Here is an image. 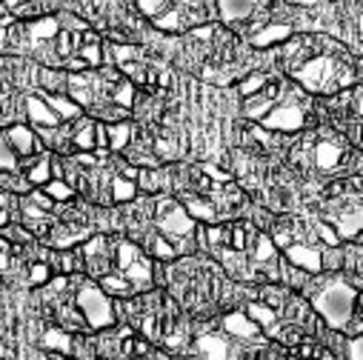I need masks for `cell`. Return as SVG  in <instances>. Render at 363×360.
<instances>
[{"label":"cell","instance_id":"obj_35","mask_svg":"<svg viewBox=\"0 0 363 360\" xmlns=\"http://www.w3.org/2000/svg\"><path fill=\"white\" fill-rule=\"evenodd\" d=\"M315 232L320 235V240H323L326 246H337V240H340L337 232H335L329 223H323V220H315Z\"/></svg>","mask_w":363,"mask_h":360},{"label":"cell","instance_id":"obj_32","mask_svg":"<svg viewBox=\"0 0 363 360\" xmlns=\"http://www.w3.org/2000/svg\"><path fill=\"white\" fill-rule=\"evenodd\" d=\"M57 21H60V26H63L66 32H72V35H86V32H89L86 21H80V18H77V15H72V12H60V15H57Z\"/></svg>","mask_w":363,"mask_h":360},{"label":"cell","instance_id":"obj_39","mask_svg":"<svg viewBox=\"0 0 363 360\" xmlns=\"http://www.w3.org/2000/svg\"><path fill=\"white\" fill-rule=\"evenodd\" d=\"M346 354L352 360H363V334H354L349 343H346Z\"/></svg>","mask_w":363,"mask_h":360},{"label":"cell","instance_id":"obj_26","mask_svg":"<svg viewBox=\"0 0 363 360\" xmlns=\"http://www.w3.org/2000/svg\"><path fill=\"white\" fill-rule=\"evenodd\" d=\"M146 240H149V252H152L155 257H160V260H172V257H177V249H174L160 232H149Z\"/></svg>","mask_w":363,"mask_h":360},{"label":"cell","instance_id":"obj_3","mask_svg":"<svg viewBox=\"0 0 363 360\" xmlns=\"http://www.w3.org/2000/svg\"><path fill=\"white\" fill-rule=\"evenodd\" d=\"M152 220L157 226V232L177 249V254L192 252V237H198V223L195 218L186 212V206H180L172 198H160L155 203Z\"/></svg>","mask_w":363,"mask_h":360},{"label":"cell","instance_id":"obj_6","mask_svg":"<svg viewBox=\"0 0 363 360\" xmlns=\"http://www.w3.org/2000/svg\"><path fill=\"white\" fill-rule=\"evenodd\" d=\"M326 223L343 240H354L363 232V198L360 195H340L326 203Z\"/></svg>","mask_w":363,"mask_h":360},{"label":"cell","instance_id":"obj_29","mask_svg":"<svg viewBox=\"0 0 363 360\" xmlns=\"http://www.w3.org/2000/svg\"><path fill=\"white\" fill-rule=\"evenodd\" d=\"M269 74L266 72H255V74H249L243 83H240V92H243V98H255L257 92H263V89L269 86Z\"/></svg>","mask_w":363,"mask_h":360},{"label":"cell","instance_id":"obj_15","mask_svg":"<svg viewBox=\"0 0 363 360\" xmlns=\"http://www.w3.org/2000/svg\"><path fill=\"white\" fill-rule=\"evenodd\" d=\"M223 332L232 334L235 340H257L260 337V326L246 315V312H232L223 317Z\"/></svg>","mask_w":363,"mask_h":360},{"label":"cell","instance_id":"obj_31","mask_svg":"<svg viewBox=\"0 0 363 360\" xmlns=\"http://www.w3.org/2000/svg\"><path fill=\"white\" fill-rule=\"evenodd\" d=\"M49 275H52V269L49 263H32L29 266V286H46L49 283Z\"/></svg>","mask_w":363,"mask_h":360},{"label":"cell","instance_id":"obj_24","mask_svg":"<svg viewBox=\"0 0 363 360\" xmlns=\"http://www.w3.org/2000/svg\"><path fill=\"white\" fill-rule=\"evenodd\" d=\"M106 135H109V149L112 152H123L132 140H135V126L132 123H109L106 126Z\"/></svg>","mask_w":363,"mask_h":360},{"label":"cell","instance_id":"obj_18","mask_svg":"<svg viewBox=\"0 0 363 360\" xmlns=\"http://www.w3.org/2000/svg\"><path fill=\"white\" fill-rule=\"evenodd\" d=\"M40 346L49 349L52 354H74V337L69 329H46L40 337Z\"/></svg>","mask_w":363,"mask_h":360},{"label":"cell","instance_id":"obj_40","mask_svg":"<svg viewBox=\"0 0 363 360\" xmlns=\"http://www.w3.org/2000/svg\"><path fill=\"white\" fill-rule=\"evenodd\" d=\"M203 171H206L212 180H218V184H223V186L229 184V174H223V171H220V169H215V166H203Z\"/></svg>","mask_w":363,"mask_h":360},{"label":"cell","instance_id":"obj_10","mask_svg":"<svg viewBox=\"0 0 363 360\" xmlns=\"http://www.w3.org/2000/svg\"><path fill=\"white\" fill-rule=\"evenodd\" d=\"M232 340H235L232 334L209 332V334H201L195 340V349H198V354L203 360H235V354H243V360H249V351L238 349Z\"/></svg>","mask_w":363,"mask_h":360},{"label":"cell","instance_id":"obj_1","mask_svg":"<svg viewBox=\"0 0 363 360\" xmlns=\"http://www.w3.org/2000/svg\"><path fill=\"white\" fill-rule=\"evenodd\" d=\"M306 298H309L312 309L332 329H340V332L352 329L360 289L346 275H337V272L335 275H315L306 283Z\"/></svg>","mask_w":363,"mask_h":360},{"label":"cell","instance_id":"obj_36","mask_svg":"<svg viewBox=\"0 0 363 360\" xmlns=\"http://www.w3.org/2000/svg\"><path fill=\"white\" fill-rule=\"evenodd\" d=\"M26 198H29L35 206H40L43 212H52V209H55V201H52V198H49L43 189H35V192H32V195H26Z\"/></svg>","mask_w":363,"mask_h":360},{"label":"cell","instance_id":"obj_8","mask_svg":"<svg viewBox=\"0 0 363 360\" xmlns=\"http://www.w3.org/2000/svg\"><path fill=\"white\" fill-rule=\"evenodd\" d=\"M306 154H309V160H312V166L315 169H320V171H335V169H340L343 163H346V143L340 140V137H335V135H323V137H309V143H306Z\"/></svg>","mask_w":363,"mask_h":360},{"label":"cell","instance_id":"obj_38","mask_svg":"<svg viewBox=\"0 0 363 360\" xmlns=\"http://www.w3.org/2000/svg\"><path fill=\"white\" fill-rule=\"evenodd\" d=\"M349 334H363V289H360V298H357V309H354V320H352Z\"/></svg>","mask_w":363,"mask_h":360},{"label":"cell","instance_id":"obj_33","mask_svg":"<svg viewBox=\"0 0 363 360\" xmlns=\"http://www.w3.org/2000/svg\"><path fill=\"white\" fill-rule=\"evenodd\" d=\"M340 101H343V103L349 106V112L363 123V89H360V86H357V89H352V92H349V95H343Z\"/></svg>","mask_w":363,"mask_h":360},{"label":"cell","instance_id":"obj_37","mask_svg":"<svg viewBox=\"0 0 363 360\" xmlns=\"http://www.w3.org/2000/svg\"><path fill=\"white\" fill-rule=\"evenodd\" d=\"M340 249H335V246H326L323 249V269H337L340 266Z\"/></svg>","mask_w":363,"mask_h":360},{"label":"cell","instance_id":"obj_14","mask_svg":"<svg viewBox=\"0 0 363 360\" xmlns=\"http://www.w3.org/2000/svg\"><path fill=\"white\" fill-rule=\"evenodd\" d=\"M21 171L29 177V184L38 189V186H49L52 184V174H55V166H52V157L49 154H35V157H26L21 163Z\"/></svg>","mask_w":363,"mask_h":360},{"label":"cell","instance_id":"obj_20","mask_svg":"<svg viewBox=\"0 0 363 360\" xmlns=\"http://www.w3.org/2000/svg\"><path fill=\"white\" fill-rule=\"evenodd\" d=\"M184 206H186V212H189L195 220H203V223H209V226H215L218 218H220L218 206H215L209 198H201V195H189Z\"/></svg>","mask_w":363,"mask_h":360},{"label":"cell","instance_id":"obj_9","mask_svg":"<svg viewBox=\"0 0 363 360\" xmlns=\"http://www.w3.org/2000/svg\"><path fill=\"white\" fill-rule=\"evenodd\" d=\"M286 95H289V86H286L284 80H278V77H272L263 92H257L255 98H246L243 112H246V118H252V120H263Z\"/></svg>","mask_w":363,"mask_h":360},{"label":"cell","instance_id":"obj_7","mask_svg":"<svg viewBox=\"0 0 363 360\" xmlns=\"http://www.w3.org/2000/svg\"><path fill=\"white\" fill-rule=\"evenodd\" d=\"M292 92H295V89H292ZM292 92L260 120L266 129H275V132H301L306 126V106H303L301 95H292Z\"/></svg>","mask_w":363,"mask_h":360},{"label":"cell","instance_id":"obj_16","mask_svg":"<svg viewBox=\"0 0 363 360\" xmlns=\"http://www.w3.org/2000/svg\"><path fill=\"white\" fill-rule=\"evenodd\" d=\"M98 132H101V123L89 120V118H80L72 123V140H74V152H95L98 149Z\"/></svg>","mask_w":363,"mask_h":360},{"label":"cell","instance_id":"obj_17","mask_svg":"<svg viewBox=\"0 0 363 360\" xmlns=\"http://www.w3.org/2000/svg\"><path fill=\"white\" fill-rule=\"evenodd\" d=\"M246 315L260 326V329H266L272 337H275L278 332H281V315L275 312V309H272V306H266V303H249L246 306Z\"/></svg>","mask_w":363,"mask_h":360},{"label":"cell","instance_id":"obj_25","mask_svg":"<svg viewBox=\"0 0 363 360\" xmlns=\"http://www.w3.org/2000/svg\"><path fill=\"white\" fill-rule=\"evenodd\" d=\"M101 286H104V292H106L109 298H112V295H115V298H132V295L138 292L126 278H121V275H115V272L106 275V278L101 281Z\"/></svg>","mask_w":363,"mask_h":360},{"label":"cell","instance_id":"obj_12","mask_svg":"<svg viewBox=\"0 0 363 360\" xmlns=\"http://www.w3.org/2000/svg\"><path fill=\"white\" fill-rule=\"evenodd\" d=\"M26 118L32 120L35 129H57V126H63L57 112L38 92H26Z\"/></svg>","mask_w":363,"mask_h":360},{"label":"cell","instance_id":"obj_41","mask_svg":"<svg viewBox=\"0 0 363 360\" xmlns=\"http://www.w3.org/2000/svg\"><path fill=\"white\" fill-rule=\"evenodd\" d=\"M52 360H72L69 354H52Z\"/></svg>","mask_w":363,"mask_h":360},{"label":"cell","instance_id":"obj_2","mask_svg":"<svg viewBox=\"0 0 363 360\" xmlns=\"http://www.w3.org/2000/svg\"><path fill=\"white\" fill-rule=\"evenodd\" d=\"M318 43H320V38H318ZM292 77L312 95H335L354 80V69L343 55L326 52L323 46H318V52L303 66L292 69Z\"/></svg>","mask_w":363,"mask_h":360},{"label":"cell","instance_id":"obj_13","mask_svg":"<svg viewBox=\"0 0 363 360\" xmlns=\"http://www.w3.org/2000/svg\"><path fill=\"white\" fill-rule=\"evenodd\" d=\"M4 140L26 160V157H35L38 154V149H40V143H38V137H35V132L29 129V126H23V123H15V126H9L6 132H4Z\"/></svg>","mask_w":363,"mask_h":360},{"label":"cell","instance_id":"obj_34","mask_svg":"<svg viewBox=\"0 0 363 360\" xmlns=\"http://www.w3.org/2000/svg\"><path fill=\"white\" fill-rule=\"evenodd\" d=\"M169 6H172L169 0H140V6H138V9H140L143 15H149V18L155 21V18H157V15H163V12L169 9Z\"/></svg>","mask_w":363,"mask_h":360},{"label":"cell","instance_id":"obj_27","mask_svg":"<svg viewBox=\"0 0 363 360\" xmlns=\"http://www.w3.org/2000/svg\"><path fill=\"white\" fill-rule=\"evenodd\" d=\"M135 192H138V186H135V180H129V177H123V174H115L112 177V201H132L135 198Z\"/></svg>","mask_w":363,"mask_h":360},{"label":"cell","instance_id":"obj_4","mask_svg":"<svg viewBox=\"0 0 363 360\" xmlns=\"http://www.w3.org/2000/svg\"><path fill=\"white\" fill-rule=\"evenodd\" d=\"M74 298H77V309L80 315L86 317L89 329H109L115 323V306H112V298L104 292L101 283H92V281H74Z\"/></svg>","mask_w":363,"mask_h":360},{"label":"cell","instance_id":"obj_21","mask_svg":"<svg viewBox=\"0 0 363 360\" xmlns=\"http://www.w3.org/2000/svg\"><path fill=\"white\" fill-rule=\"evenodd\" d=\"M38 95H40V98H43V101L57 112V118H60V120H72V123H74V120H80V112H83V109H80L69 95H52V92H38Z\"/></svg>","mask_w":363,"mask_h":360},{"label":"cell","instance_id":"obj_19","mask_svg":"<svg viewBox=\"0 0 363 360\" xmlns=\"http://www.w3.org/2000/svg\"><path fill=\"white\" fill-rule=\"evenodd\" d=\"M289 35H292V26H289V23H266V26H260L249 40H252V46L263 49V46H275V43L286 40Z\"/></svg>","mask_w":363,"mask_h":360},{"label":"cell","instance_id":"obj_23","mask_svg":"<svg viewBox=\"0 0 363 360\" xmlns=\"http://www.w3.org/2000/svg\"><path fill=\"white\" fill-rule=\"evenodd\" d=\"M77 57H80L89 69H98V66L104 63V52H101V40H98V35H92V32H86V35H83Z\"/></svg>","mask_w":363,"mask_h":360},{"label":"cell","instance_id":"obj_11","mask_svg":"<svg viewBox=\"0 0 363 360\" xmlns=\"http://www.w3.org/2000/svg\"><path fill=\"white\" fill-rule=\"evenodd\" d=\"M286 260L298 269H303L306 275H320L323 272V249L318 243H292L284 249Z\"/></svg>","mask_w":363,"mask_h":360},{"label":"cell","instance_id":"obj_28","mask_svg":"<svg viewBox=\"0 0 363 360\" xmlns=\"http://www.w3.org/2000/svg\"><path fill=\"white\" fill-rule=\"evenodd\" d=\"M112 103L115 106H121V109H132V103H135V86H132V80H121L118 86H115V95H112Z\"/></svg>","mask_w":363,"mask_h":360},{"label":"cell","instance_id":"obj_5","mask_svg":"<svg viewBox=\"0 0 363 360\" xmlns=\"http://www.w3.org/2000/svg\"><path fill=\"white\" fill-rule=\"evenodd\" d=\"M115 275L126 278L138 292L152 286V263L132 240H115Z\"/></svg>","mask_w":363,"mask_h":360},{"label":"cell","instance_id":"obj_22","mask_svg":"<svg viewBox=\"0 0 363 360\" xmlns=\"http://www.w3.org/2000/svg\"><path fill=\"white\" fill-rule=\"evenodd\" d=\"M257 6L252 0H220L218 4V15L226 21V23H235V21H246Z\"/></svg>","mask_w":363,"mask_h":360},{"label":"cell","instance_id":"obj_30","mask_svg":"<svg viewBox=\"0 0 363 360\" xmlns=\"http://www.w3.org/2000/svg\"><path fill=\"white\" fill-rule=\"evenodd\" d=\"M43 192H46V195H49L52 201H60V203H63V201H72V198H74V189H72V186L66 184V180H60V177H55L49 186H43Z\"/></svg>","mask_w":363,"mask_h":360}]
</instances>
